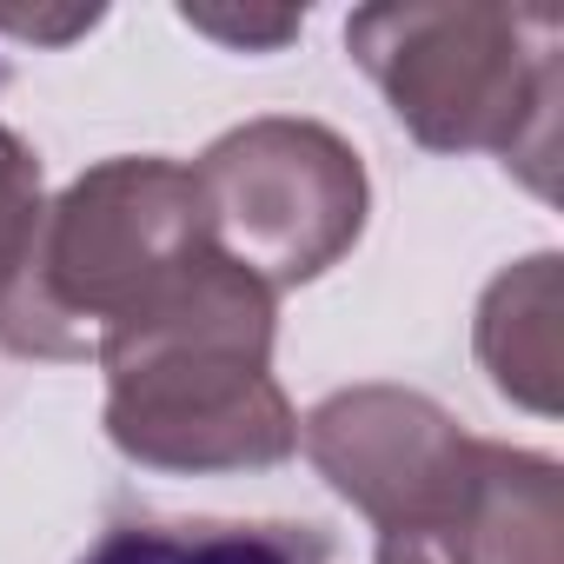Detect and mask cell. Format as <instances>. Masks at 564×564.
I'll return each instance as SVG.
<instances>
[{"instance_id":"obj_1","label":"cell","mask_w":564,"mask_h":564,"mask_svg":"<svg viewBox=\"0 0 564 564\" xmlns=\"http://www.w3.org/2000/svg\"><path fill=\"white\" fill-rule=\"evenodd\" d=\"M279 306L252 272L206 252L100 339L107 438L147 471H265L300 452V412L272 379Z\"/></svg>"},{"instance_id":"obj_2","label":"cell","mask_w":564,"mask_h":564,"mask_svg":"<svg viewBox=\"0 0 564 564\" xmlns=\"http://www.w3.org/2000/svg\"><path fill=\"white\" fill-rule=\"evenodd\" d=\"M346 47L425 153H498L531 180V193H551L564 100V21L551 8H359Z\"/></svg>"},{"instance_id":"obj_3","label":"cell","mask_w":564,"mask_h":564,"mask_svg":"<svg viewBox=\"0 0 564 564\" xmlns=\"http://www.w3.org/2000/svg\"><path fill=\"white\" fill-rule=\"evenodd\" d=\"M213 252L193 166L120 153L87 166L41 219L34 265L0 313L21 359H94L100 339Z\"/></svg>"},{"instance_id":"obj_4","label":"cell","mask_w":564,"mask_h":564,"mask_svg":"<svg viewBox=\"0 0 564 564\" xmlns=\"http://www.w3.org/2000/svg\"><path fill=\"white\" fill-rule=\"evenodd\" d=\"M193 186L206 206L213 252L252 272L265 293L306 286L326 265H339L372 213V186L352 140L293 113H265L219 133L199 153Z\"/></svg>"},{"instance_id":"obj_5","label":"cell","mask_w":564,"mask_h":564,"mask_svg":"<svg viewBox=\"0 0 564 564\" xmlns=\"http://www.w3.org/2000/svg\"><path fill=\"white\" fill-rule=\"evenodd\" d=\"M300 438L319 478L379 531H405L445 511L485 452V438H471L438 399L405 386H346L313 405Z\"/></svg>"},{"instance_id":"obj_6","label":"cell","mask_w":564,"mask_h":564,"mask_svg":"<svg viewBox=\"0 0 564 564\" xmlns=\"http://www.w3.org/2000/svg\"><path fill=\"white\" fill-rule=\"evenodd\" d=\"M379 564H564L557 458L485 438L478 471L445 511L405 531H379Z\"/></svg>"},{"instance_id":"obj_7","label":"cell","mask_w":564,"mask_h":564,"mask_svg":"<svg viewBox=\"0 0 564 564\" xmlns=\"http://www.w3.org/2000/svg\"><path fill=\"white\" fill-rule=\"evenodd\" d=\"M478 366L491 386L551 419L564 386V286H557V252H538L511 272H498L478 300Z\"/></svg>"},{"instance_id":"obj_8","label":"cell","mask_w":564,"mask_h":564,"mask_svg":"<svg viewBox=\"0 0 564 564\" xmlns=\"http://www.w3.org/2000/svg\"><path fill=\"white\" fill-rule=\"evenodd\" d=\"M80 564H339V551L293 518H120Z\"/></svg>"},{"instance_id":"obj_9","label":"cell","mask_w":564,"mask_h":564,"mask_svg":"<svg viewBox=\"0 0 564 564\" xmlns=\"http://www.w3.org/2000/svg\"><path fill=\"white\" fill-rule=\"evenodd\" d=\"M47 219V193H41V160L21 133H0V313L21 293V279L34 265V239Z\"/></svg>"},{"instance_id":"obj_10","label":"cell","mask_w":564,"mask_h":564,"mask_svg":"<svg viewBox=\"0 0 564 564\" xmlns=\"http://www.w3.org/2000/svg\"><path fill=\"white\" fill-rule=\"evenodd\" d=\"M186 28L226 41V47H279V41H293L306 14H213V8H180Z\"/></svg>"}]
</instances>
